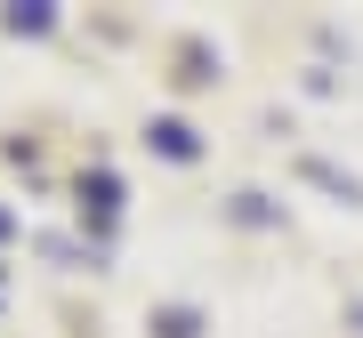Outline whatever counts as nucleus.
Instances as JSON below:
<instances>
[{
    "label": "nucleus",
    "mask_w": 363,
    "mask_h": 338,
    "mask_svg": "<svg viewBox=\"0 0 363 338\" xmlns=\"http://www.w3.org/2000/svg\"><path fill=\"white\" fill-rule=\"evenodd\" d=\"M145 137H154V153H169V161H194V153H202V137L186 129V121H154Z\"/></svg>",
    "instance_id": "f257e3e1"
},
{
    "label": "nucleus",
    "mask_w": 363,
    "mask_h": 338,
    "mask_svg": "<svg viewBox=\"0 0 363 338\" xmlns=\"http://www.w3.org/2000/svg\"><path fill=\"white\" fill-rule=\"evenodd\" d=\"M81 209H97V218H113V209H121V185L105 177V169H97V177H81Z\"/></svg>",
    "instance_id": "f03ea898"
},
{
    "label": "nucleus",
    "mask_w": 363,
    "mask_h": 338,
    "mask_svg": "<svg viewBox=\"0 0 363 338\" xmlns=\"http://www.w3.org/2000/svg\"><path fill=\"white\" fill-rule=\"evenodd\" d=\"M154 330H162V338H194L202 314H194V306H169V314H154Z\"/></svg>",
    "instance_id": "7ed1b4c3"
},
{
    "label": "nucleus",
    "mask_w": 363,
    "mask_h": 338,
    "mask_svg": "<svg viewBox=\"0 0 363 338\" xmlns=\"http://www.w3.org/2000/svg\"><path fill=\"white\" fill-rule=\"evenodd\" d=\"M57 16H49V0H33V8H9V33H49Z\"/></svg>",
    "instance_id": "20e7f679"
},
{
    "label": "nucleus",
    "mask_w": 363,
    "mask_h": 338,
    "mask_svg": "<svg viewBox=\"0 0 363 338\" xmlns=\"http://www.w3.org/2000/svg\"><path fill=\"white\" fill-rule=\"evenodd\" d=\"M9 234H16V218H9V209H0V242H9Z\"/></svg>",
    "instance_id": "39448f33"
}]
</instances>
